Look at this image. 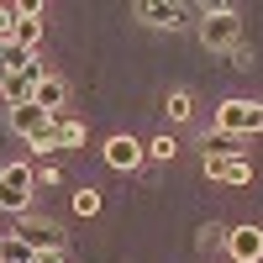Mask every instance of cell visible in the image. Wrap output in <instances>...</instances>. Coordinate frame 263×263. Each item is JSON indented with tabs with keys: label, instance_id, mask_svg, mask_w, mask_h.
<instances>
[{
	"label": "cell",
	"instance_id": "19",
	"mask_svg": "<svg viewBox=\"0 0 263 263\" xmlns=\"http://www.w3.org/2000/svg\"><path fill=\"white\" fill-rule=\"evenodd\" d=\"M227 232H232V227H216V221L200 227V248H227Z\"/></svg>",
	"mask_w": 263,
	"mask_h": 263
},
{
	"label": "cell",
	"instance_id": "22",
	"mask_svg": "<svg viewBox=\"0 0 263 263\" xmlns=\"http://www.w3.org/2000/svg\"><path fill=\"white\" fill-rule=\"evenodd\" d=\"M32 263H63V253H37Z\"/></svg>",
	"mask_w": 263,
	"mask_h": 263
},
{
	"label": "cell",
	"instance_id": "4",
	"mask_svg": "<svg viewBox=\"0 0 263 263\" xmlns=\"http://www.w3.org/2000/svg\"><path fill=\"white\" fill-rule=\"evenodd\" d=\"M11 237H21L32 253H63V227L48 221V216H21V227Z\"/></svg>",
	"mask_w": 263,
	"mask_h": 263
},
{
	"label": "cell",
	"instance_id": "3",
	"mask_svg": "<svg viewBox=\"0 0 263 263\" xmlns=\"http://www.w3.org/2000/svg\"><path fill=\"white\" fill-rule=\"evenodd\" d=\"M32 190H37L32 163H6V168H0V211H27Z\"/></svg>",
	"mask_w": 263,
	"mask_h": 263
},
{
	"label": "cell",
	"instance_id": "16",
	"mask_svg": "<svg viewBox=\"0 0 263 263\" xmlns=\"http://www.w3.org/2000/svg\"><path fill=\"white\" fill-rule=\"evenodd\" d=\"M168 116H174V121H190V116H195V95H190V90H174V95H168Z\"/></svg>",
	"mask_w": 263,
	"mask_h": 263
},
{
	"label": "cell",
	"instance_id": "9",
	"mask_svg": "<svg viewBox=\"0 0 263 263\" xmlns=\"http://www.w3.org/2000/svg\"><path fill=\"white\" fill-rule=\"evenodd\" d=\"M63 100H69V79H63V74H42L32 105H42L48 116H63Z\"/></svg>",
	"mask_w": 263,
	"mask_h": 263
},
{
	"label": "cell",
	"instance_id": "17",
	"mask_svg": "<svg viewBox=\"0 0 263 263\" xmlns=\"http://www.w3.org/2000/svg\"><path fill=\"white\" fill-rule=\"evenodd\" d=\"M142 153H147V158H158V163H168V158H174V153H179V142H174V137H168V132H163V137H153V142H147Z\"/></svg>",
	"mask_w": 263,
	"mask_h": 263
},
{
	"label": "cell",
	"instance_id": "18",
	"mask_svg": "<svg viewBox=\"0 0 263 263\" xmlns=\"http://www.w3.org/2000/svg\"><path fill=\"white\" fill-rule=\"evenodd\" d=\"M74 211H79V216H95V211H100V190H90V184L74 190Z\"/></svg>",
	"mask_w": 263,
	"mask_h": 263
},
{
	"label": "cell",
	"instance_id": "7",
	"mask_svg": "<svg viewBox=\"0 0 263 263\" xmlns=\"http://www.w3.org/2000/svg\"><path fill=\"white\" fill-rule=\"evenodd\" d=\"M48 126H53V116L42 111V105H11V132H16V137L37 142V137H42Z\"/></svg>",
	"mask_w": 263,
	"mask_h": 263
},
{
	"label": "cell",
	"instance_id": "1",
	"mask_svg": "<svg viewBox=\"0 0 263 263\" xmlns=\"http://www.w3.org/2000/svg\"><path fill=\"white\" fill-rule=\"evenodd\" d=\"M200 42L211 53H232L237 42H242V16H237L232 6H205L200 16Z\"/></svg>",
	"mask_w": 263,
	"mask_h": 263
},
{
	"label": "cell",
	"instance_id": "6",
	"mask_svg": "<svg viewBox=\"0 0 263 263\" xmlns=\"http://www.w3.org/2000/svg\"><path fill=\"white\" fill-rule=\"evenodd\" d=\"M137 21L163 27V32H179V27H184V6H174V0H142V6H137Z\"/></svg>",
	"mask_w": 263,
	"mask_h": 263
},
{
	"label": "cell",
	"instance_id": "20",
	"mask_svg": "<svg viewBox=\"0 0 263 263\" xmlns=\"http://www.w3.org/2000/svg\"><path fill=\"white\" fill-rule=\"evenodd\" d=\"M232 69H253V48H248V42L232 48Z\"/></svg>",
	"mask_w": 263,
	"mask_h": 263
},
{
	"label": "cell",
	"instance_id": "14",
	"mask_svg": "<svg viewBox=\"0 0 263 263\" xmlns=\"http://www.w3.org/2000/svg\"><path fill=\"white\" fill-rule=\"evenodd\" d=\"M237 153L242 147H237V137H227V132H211L205 137V158H237Z\"/></svg>",
	"mask_w": 263,
	"mask_h": 263
},
{
	"label": "cell",
	"instance_id": "13",
	"mask_svg": "<svg viewBox=\"0 0 263 263\" xmlns=\"http://www.w3.org/2000/svg\"><path fill=\"white\" fill-rule=\"evenodd\" d=\"M6 42H16V48L37 53V42H42V16H16V21H11V37H6Z\"/></svg>",
	"mask_w": 263,
	"mask_h": 263
},
{
	"label": "cell",
	"instance_id": "15",
	"mask_svg": "<svg viewBox=\"0 0 263 263\" xmlns=\"http://www.w3.org/2000/svg\"><path fill=\"white\" fill-rule=\"evenodd\" d=\"M37 253L21 242V237H0V263H32Z\"/></svg>",
	"mask_w": 263,
	"mask_h": 263
},
{
	"label": "cell",
	"instance_id": "8",
	"mask_svg": "<svg viewBox=\"0 0 263 263\" xmlns=\"http://www.w3.org/2000/svg\"><path fill=\"white\" fill-rule=\"evenodd\" d=\"M227 253H232L237 263H258V258H263V232H258V227H232V232H227Z\"/></svg>",
	"mask_w": 263,
	"mask_h": 263
},
{
	"label": "cell",
	"instance_id": "11",
	"mask_svg": "<svg viewBox=\"0 0 263 263\" xmlns=\"http://www.w3.org/2000/svg\"><path fill=\"white\" fill-rule=\"evenodd\" d=\"M147 158V153H142V142H132V137H111V142H105V163H111V168H137Z\"/></svg>",
	"mask_w": 263,
	"mask_h": 263
},
{
	"label": "cell",
	"instance_id": "2",
	"mask_svg": "<svg viewBox=\"0 0 263 263\" xmlns=\"http://www.w3.org/2000/svg\"><path fill=\"white\" fill-rule=\"evenodd\" d=\"M216 132H227L237 142L263 132V100H221L216 105Z\"/></svg>",
	"mask_w": 263,
	"mask_h": 263
},
{
	"label": "cell",
	"instance_id": "21",
	"mask_svg": "<svg viewBox=\"0 0 263 263\" xmlns=\"http://www.w3.org/2000/svg\"><path fill=\"white\" fill-rule=\"evenodd\" d=\"M11 21H16V16H11V6H0V42L11 37Z\"/></svg>",
	"mask_w": 263,
	"mask_h": 263
},
{
	"label": "cell",
	"instance_id": "12",
	"mask_svg": "<svg viewBox=\"0 0 263 263\" xmlns=\"http://www.w3.org/2000/svg\"><path fill=\"white\" fill-rule=\"evenodd\" d=\"M48 74V69H42ZM42 74H6V84H0V95H6V105H32V95H37V79Z\"/></svg>",
	"mask_w": 263,
	"mask_h": 263
},
{
	"label": "cell",
	"instance_id": "5",
	"mask_svg": "<svg viewBox=\"0 0 263 263\" xmlns=\"http://www.w3.org/2000/svg\"><path fill=\"white\" fill-rule=\"evenodd\" d=\"M79 142H84V121H74V116H53V126L32 142V153H58V147H79Z\"/></svg>",
	"mask_w": 263,
	"mask_h": 263
},
{
	"label": "cell",
	"instance_id": "10",
	"mask_svg": "<svg viewBox=\"0 0 263 263\" xmlns=\"http://www.w3.org/2000/svg\"><path fill=\"white\" fill-rule=\"evenodd\" d=\"M205 174L221 184H253V163L237 153V158H205Z\"/></svg>",
	"mask_w": 263,
	"mask_h": 263
},
{
	"label": "cell",
	"instance_id": "24",
	"mask_svg": "<svg viewBox=\"0 0 263 263\" xmlns=\"http://www.w3.org/2000/svg\"><path fill=\"white\" fill-rule=\"evenodd\" d=\"M0 168H6V163H0Z\"/></svg>",
	"mask_w": 263,
	"mask_h": 263
},
{
	"label": "cell",
	"instance_id": "23",
	"mask_svg": "<svg viewBox=\"0 0 263 263\" xmlns=\"http://www.w3.org/2000/svg\"><path fill=\"white\" fill-rule=\"evenodd\" d=\"M0 84H6V63H0Z\"/></svg>",
	"mask_w": 263,
	"mask_h": 263
}]
</instances>
